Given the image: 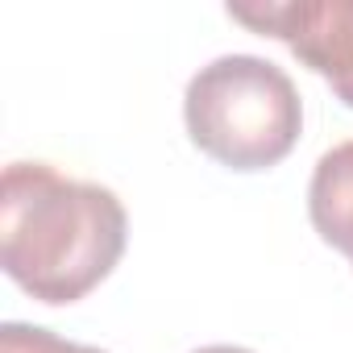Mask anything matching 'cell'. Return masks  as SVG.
I'll list each match as a JSON object with an SVG mask.
<instances>
[{"label":"cell","instance_id":"1","mask_svg":"<svg viewBox=\"0 0 353 353\" xmlns=\"http://www.w3.org/2000/svg\"><path fill=\"white\" fill-rule=\"evenodd\" d=\"M129 216L117 192L50 162H9L0 179V266L42 303H75L121 262Z\"/></svg>","mask_w":353,"mask_h":353},{"label":"cell","instance_id":"2","mask_svg":"<svg viewBox=\"0 0 353 353\" xmlns=\"http://www.w3.org/2000/svg\"><path fill=\"white\" fill-rule=\"evenodd\" d=\"M183 121L192 141L221 166L266 170L295 150L303 104L279 63L258 54H221L192 75Z\"/></svg>","mask_w":353,"mask_h":353},{"label":"cell","instance_id":"3","mask_svg":"<svg viewBox=\"0 0 353 353\" xmlns=\"http://www.w3.org/2000/svg\"><path fill=\"white\" fill-rule=\"evenodd\" d=\"M229 17L287 42L291 54L353 108V0H258L229 5Z\"/></svg>","mask_w":353,"mask_h":353},{"label":"cell","instance_id":"4","mask_svg":"<svg viewBox=\"0 0 353 353\" xmlns=\"http://www.w3.org/2000/svg\"><path fill=\"white\" fill-rule=\"evenodd\" d=\"M307 216L332 250L353 262V141L320 154L307 183Z\"/></svg>","mask_w":353,"mask_h":353},{"label":"cell","instance_id":"5","mask_svg":"<svg viewBox=\"0 0 353 353\" xmlns=\"http://www.w3.org/2000/svg\"><path fill=\"white\" fill-rule=\"evenodd\" d=\"M0 353H104V349L67 341V336H59L50 328H38V324L9 320L5 328H0Z\"/></svg>","mask_w":353,"mask_h":353},{"label":"cell","instance_id":"6","mask_svg":"<svg viewBox=\"0 0 353 353\" xmlns=\"http://www.w3.org/2000/svg\"><path fill=\"white\" fill-rule=\"evenodd\" d=\"M192 353H254L245 345H204V349H192Z\"/></svg>","mask_w":353,"mask_h":353}]
</instances>
